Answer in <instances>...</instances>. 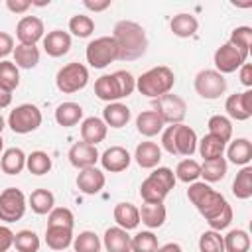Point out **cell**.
<instances>
[{"label": "cell", "mask_w": 252, "mask_h": 252, "mask_svg": "<svg viewBox=\"0 0 252 252\" xmlns=\"http://www.w3.org/2000/svg\"><path fill=\"white\" fill-rule=\"evenodd\" d=\"M136 89V79L132 73L120 69L108 75H100L94 81V94L104 102H118L124 96H130Z\"/></svg>", "instance_id": "2"}, {"label": "cell", "mask_w": 252, "mask_h": 252, "mask_svg": "<svg viewBox=\"0 0 252 252\" xmlns=\"http://www.w3.org/2000/svg\"><path fill=\"white\" fill-rule=\"evenodd\" d=\"M81 118H83V106L77 102H61L55 108V122L63 128H71L79 124Z\"/></svg>", "instance_id": "29"}, {"label": "cell", "mask_w": 252, "mask_h": 252, "mask_svg": "<svg viewBox=\"0 0 252 252\" xmlns=\"http://www.w3.org/2000/svg\"><path fill=\"white\" fill-rule=\"evenodd\" d=\"M67 158H69V161H71L73 167H77V169H87V167H94V165H96L100 154H98L96 146L87 144V142L81 140V142H77V144L71 146Z\"/></svg>", "instance_id": "16"}, {"label": "cell", "mask_w": 252, "mask_h": 252, "mask_svg": "<svg viewBox=\"0 0 252 252\" xmlns=\"http://www.w3.org/2000/svg\"><path fill=\"white\" fill-rule=\"evenodd\" d=\"M228 169V163L224 158H217V159H209L201 163V177L205 179V183H217L220 179H224Z\"/></svg>", "instance_id": "35"}, {"label": "cell", "mask_w": 252, "mask_h": 252, "mask_svg": "<svg viewBox=\"0 0 252 252\" xmlns=\"http://www.w3.org/2000/svg\"><path fill=\"white\" fill-rule=\"evenodd\" d=\"M130 242H132V236L128 234V230L120 226H110L104 230L102 246L106 248V252H132Z\"/></svg>", "instance_id": "20"}, {"label": "cell", "mask_w": 252, "mask_h": 252, "mask_svg": "<svg viewBox=\"0 0 252 252\" xmlns=\"http://www.w3.org/2000/svg\"><path fill=\"white\" fill-rule=\"evenodd\" d=\"M43 49L49 57H63L71 49V35L63 30H51L43 35Z\"/></svg>", "instance_id": "19"}, {"label": "cell", "mask_w": 252, "mask_h": 252, "mask_svg": "<svg viewBox=\"0 0 252 252\" xmlns=\"http://www.w3.org/2000/svg\"><path fill=\"white\" fill-rule=\"evenodd\" d=\"M173 85H175V75L165 65L152 67V69H148L146 73H142L136 79V89L140 91V94H144V96H148L152 100L171 93Z\"/></svg>", "instance_id": "5"}, {"label": "cell", "mask_w": 252, "mask_h": 252, "mask_svg": "<svg viewBox=\"0 0 252 252\" xmlns=\"http://www.w3.org/2000/svg\"><path fill=\"white\" fill-rule=\"evenodd\" d=\"M197 146H199V154H201L203 161H209V159H217V158H222V154H224V148H226V144H224L220 138L213 136V134H207V136H203V138L197 142Z\"/></svg>", "instance_id": "32"}, {"label": "cell", "mask_w": 252, "mask_h": 252, "mask_svg": "<svg viewBox=\"0 0 252 252\" xmlns=\"http://www.w3.org/2000/svg\"><path fill=\"white\" fill-rule=\"evenodd\" d=\"M69 32L75 35V37H89L93 32H94V22L91 16H85V14H77L69 20Z\"/></svg>", "instance_id": "46"}, {"label": "cell", "mask_w": 252, "mask_h": 252, "mask_svg": "<svg viewBox=\"0 0 252 252\" xmlns=\"http://www.w3.org/2000/svg\"><path fill=\"white\" fill-rule=\"evenodd\" d=\"M238 71H240V83H242L246 89H250V87H252V65H250V63H244Z\"/></svg>", "instance_id": "54"}, {"label": "cell", "mask_w": 252, "mask_h": 252, "mask_svg": "<svg viewBox=\"0 0 252 252\" xmlns=\"http://www.w3.org/2000/svg\"><path fill=\"white\" fill-rule=\"evenodd\" d=\"M28 203L35 215H49L51 209L55 207V195L49 189H35L32 191Z\"/></svg>", "instance_id": "33"}, {"label": "cell", "mask_w": 252, "mask_h": 252, "mask_svg": "<svg viewBox=\"0 0 252 252\" xmlns=\"http://www.w3.org/2000/svg\"><path fill=\"white\" fill-rule=\"evenodd\" d=\"M232 195L242 201L252 197V167L250 165H244L236 173V177L232 181Z\"/></svg>", "instance_id": "36"}, {"label": "cell", "mask_w": 252, "mask_h": 252, "mask_svg": "<svg viewBox=\"0 0 252 252\" xmlns=\"http://www.w3.org/2000/svg\"><path fill=\"white\" fill-rule=\"evenodd\" d=\"M2 146H4V142H2V136H0V152H2Z\"/></svg>", "instance_id": "58"}, {"label": "cell", "mask_w": 252, "mask_h": 252, "mask_svg": "<svg viewBox=\"0 0 252 252\" xmlns=\"http://www.w3.org/2000/svg\"><path fill=\"white\" fill-rule=\"evenodd\" d=\"M43 22L37 16H24L16 26V37L22 45H35L43 39Z\"/></svg>", "instance_id": "14"}, {"label": "cell", "mask_w": 252, "mask_h": 252, "mask_svg": "<svg viewBox=\"0 0 252 252\" xmlns=\"http://www.w3.org/2000/svg\"><path fill=\"white\" fill-rule=\"evenodd\" d=\"M51 165H53V161H51V158H49L47 152L35 150L30 156H26V167L33 175H45V173H49L51 171Z\"/></svg>", "instance_id": "37"}, {"label": "cell", "mask_w": 252, "mask_h": 252, "mask_svg": "<svg viewBox=\"0 0 252 252\" xmlns=\"http://www.w3.org/2000/svg\"><path fill=\"white\" fill-rule=\"evenodd\" d=\"M6 8L12 14H24L32 8V0H6Z\"/></svg>", "instance_id": "52"}, {"label": "cell", "mask_w": 252, "mask_h": 252, "mask_svg": "<svg viewBox=\"0 0 252 252\" xmlns=\"http://www.w3.org/2000/svg\"><path fill=\"white\" fill-rule=\"evenodd\" d=\"M85 55H87V63L93 69H104L112 61L118 59V47H116V41L112 39V35H100V37L89 41Z\"/></svg>", "instance_id": "7"}, {"label": "cell", "mask_w": 252, "mask_h": 252, "mask_svg": "<svg viewBox=\"0 0 252 252\" xmlns=\"http://www.w3.org/2000/svg\"><path fill=\"white\" fill-rule=\"evenodd\" d=\"M130 108L122 102H108L102 110V122L110 128H124L130 122Z\"/></svg>", "instance_id": "23"}, {"label": "cell", "mask_w": 252, "mask_h": 252, "mask_svg": "<svg viewBox=\"0 0 252 252\" xmlns=\"http://www.w3.org/2000/svg\"><path fill=\"white\" fill-rule=\"evenodd\" d=\"M222 240H224V252H248L250 250V236L242 228L230 230L226 236H222Z\"/></svg>", "instance_id": "38"}, {"label": "cell", "mask_w": 252, "mask_h": 252, "mask_svg": "<svg viewBox=\"0 0 252 252\" xmlns=\"http://www.w3.org/2000/svg\"><path fill=\"white\" fill-rule=\"evenodd\" d=\"M112 39L118 47V59L120 61H136L140 59L148 49V35L146 30L132 22V20H120L114 26Z\"/></svg>", "instance_id": "1"}, {"label": "cell", "mask_w": 252, "mask_h": 252, "mask_svg": "<svg viewBox=\"0 0 252 252\" xmlns=\"http://www.w3.org/2000/svg\"><path fill=\"white\" fill-rule=\"evenodd\" d=\"M75 224V215L67 207H53L51 213L47 215V226H65L73 228Z\"/></svg>", "instance_id": "47"}, {"label": "cell", "mask_w": 252, "mask_h": 252, "mask_svg": "<svg viewBox=\"0 0 252 252\" xmlns=\"http://www.w3.org/2000/svg\"><path fill=\"white\" fill-rule=\"evenodd\" d=\"M73 228L65 226H47L45 228V242L51 250H65L73 244Z\"/></svg>", "instance_id": "31"}, {"label": "cell", "mask_w": 252, "mask_h": 252, "mask_svg": "<svg viewBox=\"0 0 252 252\" xmlns=\"http://www.w3.org/2000/svg\"><path fill=\"white\" fill-rule=\"evenodd\" d=\"M226 158L234 165H242V167L248 165L252 161V142L248 138H236L234 142H230L226 150Z\"/></svg>", "instance_id": "27"}, {"label": "cell", "mask_w": 252, "mask_h": 252, "mask_svg": "<svg viewBox=\"0 0 252 252\" xmlns=\"http://www.w3.org/2000/svg\"><path fill=\"white\" fill-rule=\"evenodd\" d=\"M10 104H12V93H8V91H4L0 87V110L2 108H8Z\"/></svg>", "instance_id": "55"}, {"label": "cell", "mask_w": 252, "mask_h": 252, "mask_svg": "<svg viewBox=\"0 0 252 252\" xmlns=\"http://www.w3.org/2000/svg\"><path fill=\"white\" fill-rule=\"evenodd\" d=\"M26 195L18 187H8L0 193V220L16 222L26 215Z\"/></svg>", "instance_id": "11"}, {"label": "cell", "mask_w": 252, "mask_h": 252, "mask_svg": "<svg viewBox=\"0 0 252 252\" xmlns=\"http://www.w3.org/2000/svg\"><path fill=\"white\" fill-rule=\"evenodd\" d=\"M83 6L87 10H91V12H102V10L110 8V0H94V2L93 0H85Z\"/></svg>", "instance_id": "53"}, {"label": "cell", "mask_w": 252, "mask_h": 252, "mask_svg": "<svg viewBox=\"0 0 252 252\" xmlns=\"http://www.w3.org/2000/svg\"><path fill=\"white\" fill-rule=\"evenodd\" d=\"M207 126H209V134L220 138L224 144L232 138V122H230V118H226V116H222V114L211 116L209 122H207Z\"/></svg>", "instance_id": "42"}, {"label": "cell", "mask_w": 252, "mask_h": 252, "mask_svg": "<svg viewBox=\"0 0 252 252\" xmlns=\"http://www.w3.org/2000/svg\"><path fill=\"white\" fill-rule=\"evenodd\" d=\"M187 199L195 205V209L201 213L205 220L215 219L228 205L226 199L205 181H193L187 189Z\"/></svg>", "instance_id": "3"}, {"label": "cell", "mask_w": 252, "mask_h": 252, "mask_svg": "<svg viewBox=\"0 0 252 252\" xmlns=\"http://www.w3.org/2000/svg\"><path fill=\"white\" fill-rule=\"evenodd\" d=\"M156 252H183V250H181V246L177 242H167L163 246H158Z\"/></svg>", "instance_id": "56"}, {"label": "cell", "mask_w": 252, "mask_h": 252, "mask_svg": "<svg viewBox=\"0 0 252 252\" xmlns=\"http://www.w3.org/2000/svg\"><path fill=\"white\" fill-rule=\"evenodd\" d=\"M209 222V226H211V230H217V232H220V230H224L230 222H232V207L230 205H226L215 219H211V220H207Z\"/></svg>", "instance_id": "49"}, {"label": "cell", "mask_w": 252, "mask_h": 252, "mask_svg": "<svg viewBox=\"0 0 252 252\" xmlns=\"http://www.w3.org/2000/svg\"><path fill=\"white\" fill-rule=\"evenodd\" d=\"M100 163L104 167V171H110V173H120L124 169H128L130 161H132V156L126 148L122 146H110L106 148L102 154H100Z\"/></svg>", "instance_id": "17"}, {"label": "cell", "mask_w": 252, "mask_h": 252, "mask_svg": "<svg viewBox=\"0 0 252 252\" xmlns=\"http://www.w3.org/2000/svg\"><path fill=\"white\" fill-rule=\"evenodd\" d=\"M39 236L33 230H20L14 234V248L18 252H37L39 250Z\"/></svg>", "instance_id": "44"}, {"label": "cell", "mask_w": 252, "mask_h": 252, "mask_svg": "<svg viewBox=\"0 0 252 252\" xmlns=\"http://www.w3.org/2000/svg\"><path fill=\"white\" fill-rule=\"evenodd\" d=\"M41 120H43L41 110L35 104L26 102V104H20L14 110H10L8 126L16 134H30V132H33L41 126Z\"/></svg>", "instance_id": "9"}, {"label": "cell", "mask_w": 252, "mask_h": 252, "mask_svg": "<svg viewBox=\"0 0 252 252\" xmlns=\"http://www.w3.org/2000/svg\"><path fill=\"white\" fill-rule=\"evenodd\" d=\"M102 242L96 232L93 230H83L73 238V250L75 252H100Z\"/></svg>", "instance_id": "40"}, {"label": "cell", "mask_w": 252, "mask_h": 252, "mask_svg": "<svg viewBox=\"0 0 252 252\" xmlns=\"http://www.w3.org/2000/svg\"><path fill=\"white\" fill-rule=\"evenodd\" d=\"M175 175L169 167H154V171L142 181L140 197L144 203H163L167 193L175 187Z\"/></svg>", "instance_id": "6"}, {"label": "cell", "mask_w": 252, "mask_h": 252, "mask_svg": "<svg viewBox=\"0 0 252 252\" xmlns=\"http://www.w3.org/2000/svg\"><path fill=\"white\" fill-rule=\"evenodd\" d=\"M152 106L165 124H181L185 118V112H187L185 100L177 94H171V93H167L159 98H154Z\"/></svg>", "instance_id": "12"}, {"label": "cell", "mask_w": 252, "mask_h": 252, "mask_svg": "<svg viewBox=\"0 0 252 252\" xmlns=\"http://www.w3.org/2000/svg\"><path fill=\"white\" fill-rule=\"evenodd\" d=\"M134 159L140 167L154 169V167H158V163L161 159V148L156 142H142V144L136 146Z\"/></svg>", "instance_id": "21"}, {"label": "cell", "mask_w": 252, "mask_h": 252, "mask_svg": "<svg viewBox=\"0 0 252 252\" xmlns=\"http://www.w3.org/2000/svg\"><path fill=\"white\" fill-rule=\"evenodd\" d=\"M106 183L104 173L98 167H87V169H79L77 175V187L81 193L85 195H96Z\"/></svg>", "instance_id": "18"}, {"label": "cell", "mask_w": 252, "mask_h": 252, "mask_svg": "<svg viewBox=\"0 0 252 252\" xmlns=\"http://www.w3.org/2000/svg\"><path fill=\"white\" fill-rule=\"evenodd\" d=\"M197 134L187 124H169L161 134V146L171 156L191 158L197 152Z\"/></svg>", "instance_id": "4"}, {"label": "cell", "mask_w": 252, "mask_h": 252, "mask_svg": "<svg viewBox=\"0 0 252 252\" xmlns=\"http://www.w3.org/2000/svg\"><path fill=\"white\" fill-rule=\"evenodd\" d=\"M112 217L116 220V226L124 230H134L140 224V213L138 207L132 203H118L112 211Z\"/></svg>", "instance_id": "25"}, {"label": "cell", "mask_w": 252, "mask_h": 252, "mask_svg": "<svg viewBox=\"0 0 252 252\" xmlns=\"http://www.w3.org/2000/svg\"><path fill=\"white\" fill-rule=\"evenodd\" d=\"M169 30L177 37H193L197 33V30H199V22H197V18L193 14L181 12V14H177V16L171 18Z\"/></svg>", "instance_id": "28"}, {"label": "cell", "mask_w": 252, "mask_h": 252, "mask_svg": "<svg viewBox=\"0 0 252 252\" xmlns=\"http://www.w3.org/2000/svg\"><path fill=\"white\" fill-rule=\"evenodd\" d=\"M0 167L8 175H18L26 167V154L20 148H8L0 158Z\"/></svg>", "instance_id": "30"}, {"label": "cell", "mask_w": 252, "mask_h": 252, "mask_svg": "<svg viewBox=\"0 0 252 252\" xmlns=\"http://www.w3.org/2000/svg\"><path fill=\"white\" fill-rule=\"evenodd\" d=\"M163 126H165V122L159 118V114L156 110H144L136 116V130L146 138L158 136L163 130Z\"/></svg>", "instance_id": "24"}, {"label": "cell", "mask_w": 252, "mask_h": 252, "mask_svg": "<svg viewBox=\"0 0 252 252\" xmlns=\"http://www.w3.org/2000/svg\"><path fill=\"white\" fill-rule=\"evenodd\" d=\"M224 110L232 120L244 122L252 116V91H244V93H234L226 98L224 102Z\"/></svg>", "instance_id": "15"}, {"label": "cell", "mask_w": 252, "mask_h": 252, "mask_svg": "<svg viewBox=\"0 0 252 252\" xmlns=\"http://www.w3.org/2000/svg\"><path fill=\"white\" fill-rule=\"evenodd\" d=\"M106 132H108V126L102 122V118L89 116L81 122V138L87 144L96 146L98 142H102L106 138Z\"/></svg>", "instance_id": "22"}, {"label": "cell", "mask_w": 252, "mask_h": 252, "mask_svg": "<svg viewBox=\"0 0 252 252\" xmlns=\"http://www.w3.org/2000/svg\"><path fill=\"white\" fill-rule=\"evenodd\" d=\"M10 53H14V37L6 32H0V59L4 61V57Z\"/></svg>", "instance_id": "51"}, {"label": "cell", "mask_w": 252, "mask_h": 252, "mask_svg": "<svg viewBox=\"0 0 252 252\" xmlns=\"http://www.w3.org/2000/svg\"><path fill=\"white\" fill-rule=\"evenodd\" d=\"M173 175H175V179H179L183 183H193V181H197L201 177V163L191 159V158H185V159H181L177 163Z\"/></svg>", "instance_id": "41"}, {"label": "cell", "mask_w": 252, "mask_h": 252, "mask_svg": "<svg viewBox=\"0 0 252 252\" xmlns=\"http://www.w3.org/2000/svg\"><path fill=\"white\" fill-rule=\"evenodd\" d=\"M199 252H224V240L217 230H205L199 236Z\"/></svg>", "instance_id": "48"}, {"label": "cell", "mask_w": 252, "mask_h": 252, "mask_svg": "<svg viewBox=\"0 0 252 252\" xmlns=\"http://www.w3.org/2000/svg\"><path fill=\"white\" fill-rule=\"evenodd\" d=\"M20 85V71L14 61H0V87L8 93H14Z\"/></svg>", "instance_id": "39"}, {"label": "cell", "mask_w": 252, "mask_h": 252, "mask_svg": "<svg viewBox=\"0 0 252 252\" xmlns=\"http://www.w3.org/2000/svg\"><path fill=\"white\" fill-rule=\"evenodd\" d=\"M246 55H242L234 45H230L228 41L222 43L220 47H217L215 55H213V63H215V71H219L220 75H226V73H234L238 71L244 63H246Z\"/></svg>", "instance_id": "13"}, {"label": "cell", "mask_w": 252, "mask_h": 252, "mask_svg": "<svg viewBox=\"0 0 252 252\" xmlns=\"http://www.w3.org/2000/svg\"><path fill=\"white\" fill-rule=\"evenodd\" d=\"M138 213H140V222H144L148 228H159L167 217L163 203H144L138 209Z\"/></svg>", "instance_id": "26"}, {"label": "cell", "mask_w": 252, "mask_h": 252, "mask_svg": "<svg viewBox=\"0 0 252 252\" xmlns=\"http://www.w3.org/2000/svg\"><path fill=\"white\" fill-rule=\"evenodd\" d=\"M195 91L205 100H217L226 91V79L215 69H203L195 77Z\"/></svg>", "instance_id": "10"}, {"label": "cell", "mask_w": 252, "mask_h": 252, "mask_svg": "<svg viewBox=\"0 0 252 252\" xmlns=\"http://www.w3.org/2000/svg\"><path fill=\"white\" fill-rule=\"evenodd\" d=\"M132 252H156L158 250V236L152 230H142L132 236L130 242Z\"/></svg>", "instance_id": "45"}, {"label": "cell", "mask_w": 252, "mask_h": 252, "mask_svg": "<svg viewBox=\"0 0 252 252\" xmlns=\"http://www.w3.org/2000/svg\"><path fill=\"white\" fill-rule=\"evenodd\" d=\"M4 126H6V120L2 118V114H0V136H2V130H4Z\"/></svg>", "instance_id": "57"}, {"label": "cell", "mask_w": 252, "mask_h": 252, "mask_svg": "<svg viewBox=\"0 0 252 252\" xmlns=\"http://www.w3.org/2000/svg\"><path fill=\"white\" fill-rule=\"evenodd\" d=\"M14 246V232L10 226L0 224V252H8Z\"/></svg>", "instance_id": "50"}, {"label": "cell", "mask_w": 252, "mask_h": 252, "mask_svg": "<svg viewBox=\"0 0 252 252\" xmlns=\"http://www.w3.org/2000/svg\"><path fill=\"white\" fill-rule=\"evenodd\" d=\"M87 83H89V69L79 61H71V63L63 65L55 75V85L65 94L83 91L87 87Z\"/></svg>", "instance_id": "8"}, {"label": "cell", "mask_w": 252, "mask_h": 252, "mask_svg": "<svg viewBox=\"0 0 252 252\" xmlns=\"http://www.w3.org/2000/svg\"><path fill=\"white\" fill-rule=\"evenodd\" d=\"M228 43L234 45L242 55L248 57V53H250V43H252V28H248V26H238V28H234L232 33H230Z\"/></svg>", "instance_id": "43"}, {"label": "cell", "mask_w": 252, "mask_h": 252, "mask_svg": "<svg viewBox=\"0 0 252 252\" xmlns=\"http://www.w3.org/2000/svg\"><path fill=\"white\" fill-rule=\"evenodd\" d=\"M14 63L16 67L20 69H33L37 63H39V49L35 45H22L18 43L14 47Z\"/></svg>", "instance_id": "34"}]
</instances>
